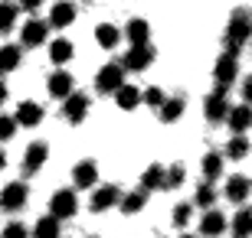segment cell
<instances>
[{"mask_svg":"<svg viewBox=\"0 0 252 238\" xmlns=\"http://www.w3.org/2000/svg\"><path fill=\"white\" fill-rule=\"evenodd\" d=\"M252 39V13L249 10H236L229 23H226V33H223V43H226V53H239Z\"/></svg>","mask_w":252,"mask_h":238,"instance_id":"6da1fadb","label":"cell"},{"mask_svg":"<svg viewBox=\"0 0 252 238\" xmlns=\"http://www.w3.org/2000/svg\"><path fill=\"white\" fill-rule=\"evenodd\" d=\"M236 75H239V62H236V53H223L216 59V69H213V82L220 92H226L229 85L236 82Z\"/></svg>","mask_w":252,"mask_h":238,"instance_id":"7a4b0ae2","label":"cell"},{"mask_svg":"<svg viewBox=\"0 0 252 238\" xmlns=\"http://www.w3.org/2000/svg\"><path fill=\"white\" fill-rule=\"evenodd\" d=\"M151 62H154V49H151V43H141V46H131L128 53H125L122 69L125 72H144Z\"/></svg>","mask_w":252,"mask_h":238,"instance_id":"3957f363","label":"cell"},{"mask_svg":"<svg viewBox=\"0 0 252 238\" xmlns=\"http://www.w3.org/2000/svg\"><path fill=\"white\" fill-rule=\"evenodd\" d=\"M85 114H89V95L69 92V95L63 98V118L69 121V124H82Z\"/></svg>","mask_w":252,"mask_h":238,"instance_id":"277c9868","label":"cell"},{"mask_svg":"<svg viewBox=\"0 0 252 238\" xmlns=\"http://www.w3.org/2000/svg\"><path fill=\"white\" fill-rule=\"evenodd\" d=\"M122 82H125V69H122V62H108V65H102V69H98V75H95V88H98L102 95H112Z\"/></svg>","mask_w":252,"mask_h":238,"instance_id":"5b68a950","label":"cell"},{"mask_svg":"<svg viewBox=\"0 0 252 238\" xmlns=\"http://www.w3.org/2000/svg\"><path fill=\"white\" fill-rule=\"evenodd\" d=\"M49 212H53V219H72L75 212H79V196L72 189H59L49 199Z\"/></svg>","mask_w":252,"mask_h":238,"instance_id":"8992f818","label":"cell"},{"mask_svg":"<svg viewBox=\"0 0 252 238\" xmlns=\"http://www.w3.org/2000/svg\"><path fill=\"white\" fill-rule=\"evenodd\" d=\"M27 196H30V189H27V183H7L3 186V192H0V209L3 212H17V209H23L27 206Z\"/></svg>","mask_w":252,"mask_h":238,"instance_id":"52a82bcc","label":"cell"},{"mask_svg":"<svg viewBox=\"0 0 252 238\" xmlns=\"http://www.w3.org/2000/svg\"><path fill=\"white\" fill-rule=\"evenodd\" d=\"M20 39H23V46H30V49L43 46L49 39V23H43V20H27L23 29H20Z\"/></svg>","mask_w":252,"mask_h":238,"instance_id":"ba28073f","label":"cell"},{"mask_svg":"<svg viewBox=\"0 0 252 238\" xmlns=\"http://www.w3.org/2000/svg\"><path fill=\"white\" fill-rule=\"evenodd\" d=\"M226 124L233 128V134H246V131L252 128V105H229V111H226Z\"/></svg>","mask_w":252,"mask_h":238,"instance_id":"9c48e42d","label":"cell"},{"mask_svg":"<svg viewBox=\"0 0 252 238\" xmlns=\"http://www.w3.org/2000/svg\"><path fill=\"white\" fill-rule=\"evenodd\" d=\"M118 199H122L118 186H98V189H92L89 206H92V212H108L112 206H118Z\"/></svg>","mask_w":252,"mask_h":238,"instance_id":"30bf717a","label":"cell"},{"mask_svg":"<svg viewBox=\"0 0 252 238\" xmlns=\"http://www.w3.org/2000/svg\"><path fill=\"white\" fill-rule=\"evenodd\" d=\"M226 111H229V101H226V92H220L216 88L210 98L203 101V114L206 121H213V124H220V121H226Z\"/></svg>","mask_w":252,"mask_h":238,"instance_id":"8fae6325","label":"cell"},{"mask_svg":"<svg viewBox=\"0 0 252 238\" xmlns=\"http://www.w3.org/2000/svg\"><path fill=\"white\" fill-rule=\"evenodd\" d=\"M46 157H49V147L43 144V140L30 144L27 154H23V173H39V170H43V163H46Z\"/></svg>","mask_w":252,"mask_h":238,"instance_id":"7c38bea8","label":"cell"},{"mask_svg":"<svg viewBox=\"0 0 252 238\" xmlns=\"http://www.w3.org/2000/svg\"><path fill=\"white\" fill-rule=\"evenodd\" d=\"M226 225H229L226 215H223V212H216V209H206L203 219H200V232H203L206 238H220L226 232Z\"/></svg>","mask_w":252,"mask_h":238,"instance_id":"4fadbf2b","label":"cell"},{"mask_svg":"<svg viewBox=\"0 0 252 238\" xmlns=\"http://www.w3.org/2000/svg\"><path fill=\"white\" fill-rule=\"evenodd\" d=\"M112 95H115V105L122 111H134L141 105V88H134V85H128V82H122Z\"/></svg>","mask_w":252,"mask_h":238,"instance_id":"5bb4252c","label":"cell"},{"mask_svg":"<svg viewBox=\"0 0 252 238\" xmlns=\"http://www.w3.org/2000/svg\"><path fill=\"white\" fill-rule=\"evenodd\" d=\"M72 180L79 189H92L95 183H98V166H95V160H82V163L72 170Z\"/></svg>","mask_w":252,"mask_h":238,"instance_id":"9a60e30c","label":"cell"},{"mask_svg":"<svg viewBox=\"0 0 252 238\" xmlns=\"http://www.w3.org/2000/svg\"><path fill=\"white\" fill-rule=\"evenodd\" d=\"M72 20H75V3H69V0H59V3H53V13H49V26L65 29V26H72Z\"/></svg>","mask_w":252,"mask_h":238,"instance_id":"2e32d148","label":"cell"},{"mask_svg":"<svg viewBox=\"0 0 252 238\" xmlns=\"http://www.w3.org/2000/svg\"><path fill=\"white\" fill-rule=\"evenodd\" d=\"M13 121H17L20 128H36L39 121H43V108H39L36 101H23L17 108V114H13Z\"/></svg>","mask_w":252,"mask_h":238,"instance_id":"e0dca14e","label":"cell"},{"mask_svg":"<svg viewBox=\"0 0 252 238\" xmlns=\"http://www.w3.org/2000/svg\"><path fill=\"white\" fill-rule=\"evenodd\" d=\"M122 33L128 36L131 46H141V43H148V39H151V23H148V20H141V17H134Z\"/></svg>","mask_w":252,"mask_h":238,"instance_id":"ac0fdd59","label":"cell"},{"mask_svg":"<svg viewBox=\"0 0 252 238\" xmlns=\"http://www.w3.org/2000/svg\"><path fill=\"white\" fill-rule=\"evenodd\" d=\"M72 85H75V79L65 72V69L49 75V95H53V98H65V95L72 92Z\"/></svg>","mask_w":252,"mask_h":238,"instance_id":"d6986e66","label":"cell"},{"mask_svg":"<svg viewBox=\"0 0 252 238\" xmlns=\"http://www.w3.org/2000/svg\"><path fill=\"white\" fill-rule=\"evenodd\" d=\"M141 189L151 192V189H164V166L160 163H151L144 173H141Z\"/></svg>","mask_w":252,"mask_h":238,"instance_id":"ffe728a7","label":"cell"},{"mask_svg":"<svg viewBox=\"0 0 252 238\" xmlns=\"http://www.w3.org/2000/svg\"><path fill=\"white\" fill-rule=\"evenodd\" d=\"M118 206H122L125 215H138V212L144 209V206H148V192H144V189L128 192V196H122V199H118Z\"/></svg>","mask_w":252,"mask_h":238,"instance_id":"44dd1931","label":"cell"},{"mask_svg":"<svg viewBox=\"0 0 252 238\" xmlns=\"http://www.w3.org/2000/svg\"><path fill=\"white\" fill-rule=\"evenodd\" d=\"M118 39H122V29L112 26V23H102V26L95 29V43H98L102 49H115V46H118Z\"/></svg>","mask_w":252,"mask_h":238,"instance_id":"7402d4cb","label":"cell"},{"mask_svg":"<svg viewBox=\"0 0 252 238\" xmlns=\"http://www.w3.org/2000/svg\"><path fill=\"white\" fill-rule=\"evenodd\" d=\"M252 183L246 180V176H229V183H226V199H233V202H243L246 196H249Z\"/></svg>","mask_w":252,"mask_h":238,"instance_id":"603a6c76","label":"cell"},{"mask_svg":"<svg viewBox=\"0 0 252 238\" xmlns=\"http://www.w3.org/2000/svg\"><path fill=\"white\" fill-rule=\"evenodd\" d=\"M30 238H59V219H53V215L36 219V225H33Z\"/></svg>","mask_w":252,"mask_h":238,"instance_id":"cb8c5ba5","label":"cell"},{"mask_svg":"<svg viewBox=\"0 0 252 238\" xmlns=\"http://www.w3.org/2000/svg\"><path fill=\"white\" fill-rule=\"evenodd\" d=\"M72 53H75V46L69 43V39H53L49 43V59L56 65H65L69 59H72Z\"/></svg>","mask_w":252,"mask_h":238,"instance_id":"d4e9b609","label":"cell"},{"mask_svg":"<svg viewBox=\"0 0 252 238\" xmlns=\"http://www.w3.org/2000/svg\"><path fill=\"white\" fill-rule=\"evenodd\" d=\"M160 121L164 124H174V121H180V114H184V98H164V105L158 108Z\"/></svg>","mask_w":252,"mask_h":238,"instance_id":"484cf974","label":"cell"},{"mask_svg":"<svg viewBox=\"0 0 252 238\" xmlns=\"http://www.w3.org/2000/svg\"><path fill=\"white\" fill-rule=\"evenodd\" d=\"M20 59H23V49L20 46H0V72L20 69Z\"/></svg>","mask_w":252,"mask_h":238,"instance_id":"4316f807","label":"cell"},{"mask_svg":"<svg viewBox=\"0 0 252 238\" xmlns=\"http://www.w3.org/2000/svg\"><path fill=\"white\" fill-rule=\"evenodd\" d=\"M226 157L229 160H246L249 157V137L246 134H233V140L226 144Z\"/></svg>","mask_w":252,"mask_h":238,"instance_id":"83f0119b","label":"cell"},{"mask_svg":"<svg viewBox=\"0 0 252 238\" xmlns=\"http://www.w3.org/2000/svg\"><path fill=\"white\" fill-rule=\"evenodd\" d=\"M233 232H236V238H249L252 235V209H239L236 212Z\"/></svg>","mask_w":252,"mask_h":238,"instance_id":"f1b7e54d","label":"cell"},{"mask_svg":"<svg viewBox=\"0 0 252 238\" xmlns=\"http://www.w3.org/2000/svg\"><path fill=\"white\" fill-rule=\"evenodd\" d=\"M17 17H20L17 3H0V33H10L17 26Z\"/></svg>","mask_w":252,"mask_h":238,"instance_id":"f546056e","label":"cell"},{"mask_svg":"<svg viewBox=\"0 0 252 238\" xmlns=\"http://www.w3.org/2000/svg\"><path fill=\"white\" fill-rule=\"evenodd\" d=\"M184 176H187V170H184L180 163L167 166V170H164V189H177V186H184Z\"/></svg>","mask_w":252,"mask_h":238,"instance_id":"4dcf8cb0","label":"cell"},{"mask_svg":"<svg viewBox=\"0 0 252 238\" xmlns=\"http://www.w3.org/2000/svg\"><path fill=\"white\" fill-rule=\"evenodd\" d=\"M223 173V154H206L203 157V176L206 180H216Z\"/></svg>","mask_w":252,"mask_h":238,"instance_id":"1f68e13d","label":"cell"},{"mask_svg":"<svg viewBox=\"0 0 252 238\" xmlns=\"http://www.w3.org/2000/svg\"><path fill=\"white\" fill-rule=\"evenodd\" d=\"M213 199H216V189L210 183L196 186V196H193V206H200V209H213Z\"/></svg>","mask_w":252,"mask_h":238,"instance_id":"d6a6232c","label":"cell"},{"mask_svg":"<svg viewBox=\"0 0 252 238\" xmlns=\"http://www.w3.org/2000/svg\"><path fill=\"white\" fill-rule=\"evenodd\" d=\"M164 98H167V95L160 92L158 85H154V88H144V92H141V101H144L148 108H160V105H164Z\"/></svg>","mask_w":252,"mask_h":238,"instance_id":"836d02e7","label":"cell"},{"mask_svg":"<svg viewBox=\"0 0 252 238\" xmlns=\"http://www.w3.org/2000/svg\"><path fill=\"white\" fill-rule=\"evenodd\" d=\"M17 121H13V114H0V140H13V134H17Z\"/></svg>","mask_w":252,"mask_h":238,"instance_id":"e575fe53","label":"cell"},{"mask_svg":"<svg viewBox=\"0 0 252 238\" xmlns=\"http://www.w3.org/2000/svg\"><path fill=\"white\" fill-rule=\"evenodd\" d=\"M190 215H193V206H190V202H180L177 209H174V225H177V229H184V225L190 222Z\"/></svg>","mask_w":252,"mask_h":238,"instance_id":"d590c367","label":"cell"},{"mask_svg":"<svg viewBox=\"0 0 252 238\" xmlns=\"http://www.w3.org/2000/svg\"><path fill=\"white\" fill-rule=\"evenodd\" d=\"M0 238H30V229L23 225V222H10L7 229H3V235Z\"/></svg>","mask_w":252,"mask_h":238,"instance_id":"8d00e7d4","label":"cell"},{"mask_svg":"<svg viewBox=\"0 0 252 238\" xmlns=\"http://www.w3.org/2000/svg\"><path fill=\"white\" fill-rule=\"evenodd\" d=\"M243 101H246V105H252V75L243 82Z\"/></svg>","mask_w":252,"mask_h":238,"instance_id":"74e56055","label":"cell"},{"mask_svg":"<svg viewBox=\"0 0 252 238\" xmlns=\"http://www.w3.org/2000/svg\"><path fill=\"white\" fill-rule=\"evenodd\" d=\"M39 3H43V0H20V7H23V10H39Z\"/></svg>","mask_w":252,"mask_h":238,"instance_id":"f35d334b","label":"cell"},{"mask_svg":"<svg viewBox=\"0 0 252 238\" xmlns=\"http://www.w3.org/2000/svg\"><path fill=\"white\" fill-rule=\"evenodd\" d=\"M3 101H7V85L0 82V105H3Z\"/></svg>","mask_w":252,"mask_h":238,"instance_id":"ab89813d","label":"cell"},{"mask_svg":"<svg viewBox=\"0 0 252 238\" xmlns=\"http://www.w3.org/2000/svg\"><path fill=\"white\" fill-rule=\"evenodd\" d=\"M3 166H7V154H3V150H0V170H3Z\"/></svg>","mask_w":252,"mask_h":238,"instance_id":"60d3db41","label":"cell"},{"mask_svg":"<svg viewBox=\"0 0 252 238\" xmlns=\"http://www.w3.org/2000/svg\"><path fill=\"white\" fill-rule=\"evenodd\" d=\"M180 238H196V235H180Z\"/></svg>","mask_w":252,"mask_h":238,"instance_id":"b9f144b4","label":"cell"}]
</instances>
